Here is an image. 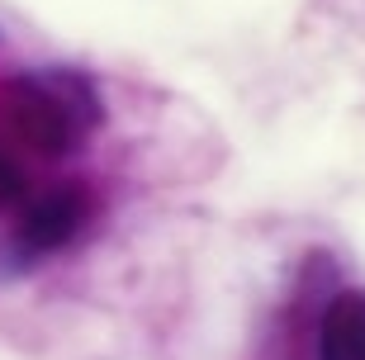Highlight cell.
<instances>
[{
  "mask_svg": "<svg viewBox=\"0 0 365 360\" xmlns=\"http://www.w3.org/2000/svg\"><path fill=\"white\" fill-rule=\"evenodd\" d=\"M86 214H91V200H86V190L76 185H57L48 190L43 200H34L19 214V227H14V252L34 261V256H48L57 247H67L76 232H81Z\"/></svg>",
  "mask_w": 365,
  "mask_h": 360,
  "instance_id": "obj_2",
  "label": "cell"
},
{
  "mask_svg": "<svg viewBox=\"0 0 365 360\" xmlns=\"http://www.w3.org/2000/svg\"><path fill=\"white\" fill-rule=\"evenodd\" d=\"M318 360H365V289H341L318 318Z\"/></svg>",
  "mask_w": 365,
  "mask_h": 360,
  "instance_id": "obj_3",
  "label": "cell"
},
{
  "mask_svg": "<svg viewBox=\"0 0 365 360\" xmlns=\"http://www.w3.org/2000/svg\"><path fill=\"white\" fill-rule=\"evenodd\" d=\"M19 200H24V175H19V166L10 157H0V214L14 209Z\"/></svg>",
  "mask_w": 365,
  "mask_h": 360,
  "instance_id": "obj_4",
  "label": "cell"
},
{
  "mask_svg": "<svg viewBox=\"0 0 365 360\" xmlns=\"http://www.w3.org/2000/svg\"><path fill=\"white\" fill-rule=\"evenodd\" d=\"M10 119L29 147H38L43 157H62L95 133L100 100L76 71H34L14 81Z\"/></svg>",
  "mask_w": 365,
  "mask_h": 360,
  "instance_id": "obj_1",
  "label": "cell"
}]
</instances>
